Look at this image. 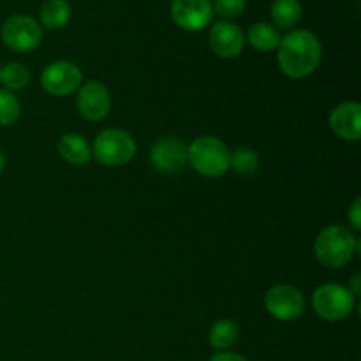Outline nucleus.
I'll use <instances>...</instances> for the list:
<instances>
[{
    "label": "nucleus",
    "instance_id": "nucleus-1",
    "mask_svg": "<svg viewBox=\"0 0 361 361\" xmlns=\"http://www.w3.org/2000/svg\"><path fill=\"white\" fill-rule=\"evenodd\" d=\"M279 67L293 80H303L316 73L323 60V44L314 32L307 28H293L279 44Z\"/></svg>",
    "mask_w": 361,
    "mask_h": 361
},
{
    "label": "nucleus",
    "instance_id": "nucleus-2",
    "mask_svg": "<svg viewBox=\"0 0 361 361\" xmlns=\"http://www.w3.org/2000/svg\"><path fill=\"white\" fill-rule=\"evenodd\" d=\"M360 238L348 226L331 224L314 242V254L323 267L337 270L345 267L360 252Z\"/></svg>",
    "mask_w": 361,
    "mask_h": 361
},
{
    "label": "nucleus",
    "instance_id": "nucleus-3",
    "mask_svg": "<svg viewBox=\"0 0 361 361\" xmlns=\"http://www.w3.org/2000/svg\"><path fill=\"white\" fill-rule=\"evenodd\" d=\"M231 150L217 136H200L187 147V161L197 175L219 178L229 169Z\"/></svg>",
    "mask_w": 361,
    "mask_h": 361
},
{
    "label": "nucleus",
    "instance_id": "nucleus-4",
    "mask_svg": "<svg viewBox=\"0 0 361 361\" xmlns=\"http://www.w3.org/2000/svg\"><path fill=\"white\" fill-rule=\"evenodd\" d=\"M136 141L123 129H104L97 134L92 147V157L104 168H118L133 161Z\"/></svg>",
    "mask_w": 361,
    "mask_h": 361
},
{
    "label": "nucleus",
    "instance_id": "nucleus-5",
    "mask_svg": "<svg viewBox=\"0 0 361 361\" xmlns=\"http://www.w3.org/2000/svg\"><path fill=\"white\" fill-rule=\"evenodd\" d=\"M355 305L356 300L353 293L341 284H323L312 295L314 312L328 323L348 319Z\"/></svg>",
    "mask_w": 361,
    "mask_h": 361
},
{
    "label": "nucleus",
    "instance_id": "nucleus-6",
    "mask_svg": "<svg viewBox=\"0 0 361 361\" xmlns=\"http://www.w3.org/2000/svg\"><path fill=\"white\" fill-rule=\"evenodd\" d=\"M2 41L16 53H28L42 41V27L28 14H13L2 25Z\"/></svg>",
    "mask_w": 361,
    "mask_h": 361
},
{
    "label": "nucleus",
    "instance_id": "nucleus-7",
    "mask_svg": "<svg viewBox=\"0 0 361 361\" xmlns=\"http://www.w3.org/2000/svg\"><path fill=\"white\" fill-rule=\"evenodd\" d=\"M264 309L277 321H295L305 312V298L295 286L277 284L264 295Z\"/></svg>",
    "mask_w": 361,
    "mask_h": 361
},
{
    "label": "nucleus",
    "instance_id": "nucleus-8",
    "mask_svg": "<svg viewBox=\"0 0 361 361\" xmlns=\"http://www.w3.org/2000/svg\"><path fill=\"white\" fill-rule=\"evenodd\" d=\"M41 85L44 92L55 97L74 94L83 85V73L80 66L69 60H56L44 67L41 73Z\"/></svg>",
    "mask_w": 361,
    "mask_h": 361
},
{
    "label": "nucleus",
    "instance_id": "nucleus-9",
    "mask_svg": "<svg viewBox=\"0 0 361 361\" xmlns=\"http://www.w3.org/2000/svg\"><path fill=\"white\" fill-rule=\"evenodd\" d=\"M150 164L159 173L171 175L178 173L189 164L187 161V145L175 136H162L155 140L150 147Z\"/></svg>",
    "mask_w": 361,
    "mask_h": 361
},
{
    "label": "nucleus",
    "instance_id": "nucleus-10",
    "mask_svg": "<svg viewBox=\"0 0 361 361\" xmlns=\"http://www.w3.org/2000/svg\"><path fill=\"white\" fill-rule=\"evenodd\" d=\"M173 23L185 32H201L214 20L212 0H171Z\"/></svg>",
    "mask_w": 361,
    "mask_h": 361
},
{
    "label": "nucleus",
    "instance_id": "nucleus-11",
    "mask_svg": "<svg viewBox=\"0 0 361 361\" xmlns=\"http://www.w3.org/2000/svg\"><path fill=\"white\" fill-rule=\"evenodd\" d=\"M76 108L88 122L104 120L111 111V94L101 81L90 80L78 88Z\"/></svg>",
    "mask_w": 361,
    "mask_h": 361
},
{
    "label": "nucleus",
    "instance_id": "nucleus-12",
    "mask_svg": "<svg viewBox=\"0 0 361 361\" xmlns=\"http://www.w3.org/2000/svg\"><path fill=\"white\" fill-rule=\"evenodd\" d=\"M208 42H210L212 51L217 56H221V59H235L243 51L245 34L233 21L221 20L210 28Z\"/></svg>",
    "mask_w": 361,
    "mask_h": 361
},
{
    "label": "nucleus",
    "instance_id": "nucleus-13",
    "mask_svg": "<svg viewBox=\"0 0 361 361\" xmlns=\"http://www.w3.org/2000/svg\"><path fill=\"white\" fill-rule=\"evenodd\" d=\"M328 126L341 140L356 143L361 137V104L345 101L335 106L328 116Z\"/></svg>",
    "mask_w": 361,
    "mask_h": 361
},
{
    "label": "nucleus",
    "instance_id": "nucleus-14",
    "mask_svg": "<svg viewBox=\"0 0 361 361\" xmlns=\"http://www.w3.org/2000/svg\"><path fill=\"white\" fill-rule=\"evenodd\" d=\"M56 148L60 157L73 166H85L92 161V145L76 133L62 134Z\"/></svg>",
    "mask_w": 361,
    "mask_h": 361
},
{
    "label": "nucleus",
    "instance_id": "nucleus-15",
    "mask_svg": "<svg viewBox=\"0 0 361 361\" xmlns=\"http://www.w3.org/2000/svg\"><path fill=\"white\" fill-rule=\"evenodd\" d=\"M270 16L277 30H293L303 16V7L300 0H274L270 7Z\"/></svg>",
    "mask_w": 361,
    "mask_h": 361
},
{
    "label": "nucleus",
    "instance_id": "nucleus-16",
    "mask_svg": "<svg viewBox=\"0 0 361 361\" xmlns=\"http://www.w3.org/2000/svg\"><path fill=\"white\" fill-rule=\"evenodd\" d=\"M73 9L67 0H44L39 9V25L48 30H59L69 23Z\"/></svg>",
    "mask_w": 361,
    "mask_h": 361
},
{
    "label": "nucleus",
    "instance_id": "nucleus-17",
    "mask_svg": "<svg viewBox=\"0 0 361 361\" xmlns=\"http://www.w3.org/2000/svg\"><path fill=\"white\" fill-rule=\"evenodd\" d=\"M247 39H249V44L252 46L254 49L263 53H270L279 48L282 37L281 32H279L271 23H268V21H257V23H254L252 27L249 28Z\"/></svg>",
    "mask_w": 361,
    "mask_h": 361
},
{
    "label": "nucleus",
    "instance_id": "nucleus-18",
    "mask_svg": "<svg viewBox=\"0 0 361 361\" xmlns=\"http://www.w3.org/2000/svg\"><path fill=\"white\" fill-rule=\"evenodd\" d=\"M240 328L235 321L231 319H219L215 321L214 326L208 334V342L215 351H228L229 348L238 342Z\"/></svg>",
    "mask_w": 361,
    "mask_h": 361
},
{
    "label": "nucleus",
    "instance_id": "nucleus-19",
    "mask_svg": "<svg viewBox=\"0 0 361 361\" xmlns=\"http://www.w3.org/2000/svg\"><path fill=\"white\" fill-rule=\"evenodd\" d=\"M0 83L6 87V90L14 94L16 90H21L30 83V71L20 62L7 63L0 69Z\"/></svg>",
    "mask_w": 361,
    "mask_h": 361
},
{
    "label": "nucleus",
    "instance_id": "nucleus-20",
    "mask_svg": "<svg viewBox=\"0 0 361 361\" xmlns=\"http://www.w3.org/2000/svg\"><path fill=\"white\" fill-rule=\"evenodd\" d=\"M259 168V154L254 148L242 147L231 152L229 169H235L240 175H252Z\"/></svg>",
    "mask_w": 361,
    "mask_h": 361
},
{
    "label": "nucleus",
    "instance_id": "nucleus-21",
    "mask_svg": "<svg viewBox=\"0 0 361 361\" xmlns=\"http://www.w3.org/2000/svg\"><path fill=\"white\" fill-rule=\"evenodd\" d=\"M21 102L13 92L0 90V126L9 127L20 120Z\"/></svg>",
    "mask_w": 361,
    "mask_h": 361
},
{
    "label": "nucleus",
    "instance_id": "nucleus-22",
    "mask_svg": "<svg viewBox=\"0 0 361 361\" xmlns=\"http://www.w3.org/2000/svg\"><path fill=\"white\" fill-rule=\"evenodd\" d=\"M212 7H214V14H217L224 21H231L243 14L245 0H215L212 2Z\"/></svg>",
    "mask_w": 361,
    "mask_h": 361
},
{
    "label": "nucleus",
    "instance_id": "nucleus-23",
    "mask_svg": "<svg viewBox=\"0 0 361 361\" xmlns=\"http://www.w3.org/2000/svg\"><path fill=\"white\" fill-rule=\"evenodd\" d=\"M348 219L353 231L355 233L361 231V197H356V200L351 203V207H349V212H348Z\"/></svg>",
    "mask_w": 361,
    "mask_h": 361
},
{
    "label": "nucleus",
    "instance_id": "nucleus-24",
    "mask_svg": "<svg viewBox=\"0 0 361 361\" xmlns=\"http://www.w3.org/2000/svg\"><path fill=\"white\" fill-rule=\"evenodd\" d=\"M210 361H250V360L245 358L243 355H238V353L217 351L214 356H212Z\"/></svg>",
    "mask_w": 361,
    "mask_h": 361
},
{
    "label": "nucleus",
    "instance_id": "nucleus-25",
    "mask_svg": "<svg viewBox=\"0 0 361 361\" xmlns=\"http://www.w3.org/2000/svg\"><path fill=\"white\" fill-rule=\"evenodd\" d=\"M360 282H361V275H360V274H356L355 277H353V281H351V288H348L349 291L353 293V296H358L360 293H361Z\"/></svg>",
    "mask_w": 361,
    "mask_h": 361
},
{
    "label": "nucleus",
    "instance_id": "nucleus-26",
    "mask_svg": "<svg viewBox=\"0 0 361 361\" xmlns=\"http://www.w3.org/2000/svg\"><path fill=\"white\" fill-rule=\"evenodd\" d=\"M4 168H6V157H4V152L0 150V173L4 171Z\"/></svg>",
    "mask_w": 361,
    "mask_h": 361
},
{
    "label": "nucleus",
    "instance_id": "nucleus-27",
    "mask_svg": "<svg viewBox=\"0 0 361 361\" xmlns=\"http://www.w3.org/2000/svg\"><path fill=\"white\" fill-rule=\"evenodd\" d=\"M0 69H2V66H0Z\"/></svg>",
    "mask_w": 361,
    "mask_h": 361
}]
</instances>
